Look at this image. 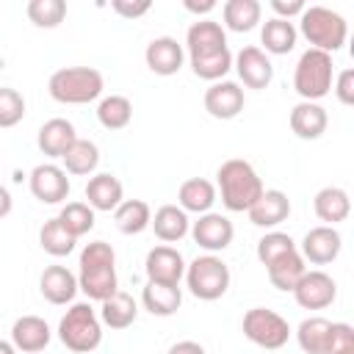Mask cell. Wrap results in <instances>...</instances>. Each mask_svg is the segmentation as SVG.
<instances>
[{
  "instance_id": "obj_8",
  "label": "cell",
  "mask_w": 354,
  "mask_h": 354,
  "mask_svg": "<svg viewBox=\"0 0 354 354\" xmlns=\"http://www.w3.org/2000/svg\"><path fill=\"white\" fill-rule=\"evenodd\" d=\"M241 329H243L249 343H254L260 348H268V351L282 348L288 343V337H290V324L279 313H274L268 307L246 310V315L241 321Z\"/></svg>"
},
{
  "instance_id": "obj_32",
  "label": "cell",
  "mask_w": 354,
  "mask_h": 354,
  "mask_svg": "<svg viewBox=\"0 0 354 354\" xmlns=\"http://www.w3.org/2000/svg\"><path fill=\"white\" fill-rule=\"evenodd\" d=\"M113 221H116V230L122 235H138L149 227L152 221V210L144 199H124L116 210H113Z\"/></svg>"
},
{
  "instance_id": "obj_5",
  "label": "cell",
  "mask_w": 354,
  "mask_h": 354,
  "mask_svg": "<svg viewBox=\"0 0 354 354\" xmlns=\"http://www.w3.org/2000/svg\"><path fill=\"white\" fill-rule=\"evenodd\" d=\"M58 340L75 354H88L102 343V324L88 301H75L64 313L58 321Z\"/></svg>"
},
{
  "instance_id": "obj_13",
  "label": "cell",
  "mask_w": 354,
  "mask_h": 354,
  "mask_svg": "<svg viewBox=\"0 0 354 354\" xmlns=\"http://www.w3.org/2000/svg\"><path fill=\"white\" fill-rule=\"evenodd\" d=\"M185 257L169 246V243H160V246H152L147 252V260H144V271H147V282H163V285H180V279L185 277Z\"/></svg>"
},
{
  "instance_id": "obj_36",
  "label": "cell",
  "mask_w": 354,
  "mask_h": 354,
  "mask_svg": "<svg viewBox=\"0 0 354 354\" xmlns=\"http://www.w3.org/2000/svg\"><path fill=\"white\" fill-rule=\"evenodd\" d=\"M75 243H77V238H72L64 230V224L58 221V216L50 218V221H44L41 230H39V246L50 257H66V254H72L75 252Z\"/></svg>"
},
{
  "instance_id": "obj_14",
  "label": "cell",
  "mask_w": 354,
  "mask_h": 354,
  "mask_svg": "<svg viewBox=\"0 0 354 354\" xmlns=\"http://www.w3.org/2000/svg\"><path fill=\"white\" fill-rule=\"evenodd\" d=\"M343 249V238L335 227H326V224H318L313 230L304 232L301 243H299V254L304 257V263L310 260L313 266H326L332 260H337Z\"/></svg>"
},
{
  "instance_id": "obj_4",
  "label": "cell",
  "mask_w": 354,
  "mask_h": 354,
  "mask_svg": "<svg viewBox=\"0 0 354 354\" xmlns=\"http://www.w3.org/2000/svg\"><path fill=\"white\" fill-rule=\"evenodd\" d=\"M299 30L313 50H321L329 55L337 53L348 39V22L343 19V14L326 6H304L299 17Z\"/></svg>"
},
{
  "instance_id": "obj_44",
  "label": "cell",
  "mask_w": 354,
  "mask_h": 354,
  "mask_svg": "<svg viewBox=\"0 0 354 354\" xmlns=\"http://www.w3.org/2000/svg\"><path fill=\"white\" fill-rule=\"evenodd\" d=\"M268 6L277 19H288V22L293 17H301V11H304V0H271Z\"/></svg>"
},
{
  "instance_id": "obj_38",
  "label": "cell",
  "mask_w": 354,
  "mask_h": 354,
  "mask_svg": "<svg viewBox=\"0 0 354 354\" xmlns=\"http://www.w3.org/2000/svg\"><path fill=\"white\" fill-rule=\"evenodd\" d=\"M25 14L28 19L36 25V28H58L66 17V3L64 0H30L25 6Z\"/></svg>"
},
{
  "instance_id": "obj_3",
  "label": "cell",
  "mask_w": 354,
  "mask_h": 354,
  "mask_svg": "<svg viewBox=\"0 0 354 354\" xmlns=\"http://www.w3.org/2000/svg\"><path fill=\"white\" fill-rule=\"evenodd\" d=\"M105 88V77L94 66H64L55 69L47 80V91L61 105H86L94 102Z\"/></svg>"
},
{
  "instance_id": "obj_12",
  "label": "cell",
  "mask_w": 354,
  "mask_h": 354,
  "mask_svg": "<svg viewBox=\"0 0 354 354\" xmlns=\"http://www.w3.org/2000/svg\"><path fill=\"white\" fill-rule=\"evenodd\" d=\"M185 47H188V61L224 53V50H230L227 30L216 19H196V22H191V28L185 33Z\"/></svg>"
},
{
  "instance_id": "obj_48",
  "label": "cell",
  "mask_w": 354,
  "mask_h": 354,
  "mask_svg": "<svg viewBox=\"0 0 354 354\" xmlns=\"http://www.w3.org/2000/svg\"><path fill=\"white\" fill-rule=\"evenodd\" d=\"M0 354H17L14 343H8V340H0Z\"/></svg>"
},
{
  "instance_id": "obj_33",
  "label": "cell",
  "mask_w": 354,
  "mask_h": 354,
  "mask_svg": "<svg viewBox=\"0 0 354 354\" xmlns=\"http://www.w3.org/2000/svg\"><path fill=\"white\" fill-rule=\"evenodd\" d=\"M332 321L324 315H310L296 326V343L304 354H324L326 340H329Z\"/></svg>"
},
{
  "instance_id": "obj_41",
  "label": "cell",
  "mask_w": 354,
  "mask_h": 354,
  "mask_svg": "<svg viewBox=\"0 0 354 354\" xmlns=\"http://www.w3.org/2000/svg\"><path fill=\"white\" fill-rule=\"evenodd\" d=\"M324 354H354V326L335 321L329 329V340H326Z\"/></svg>"
},
{
  "instance_id": "obj_40",
  "label": "cell",
  "mask_w": 354,
  "mask_h": 354,
  "mask_svg": "<svg viewBox=\"0 0 354 354\" xmlns=\"http://www.w3.org/2000/svg\"><path fill=\"white\" fill-rule=\"evenodd\" d=\"M22 119H25V97L11 86H0V130L17 127Z\"/></svg>"
},
{
  "instance_id": "obj_16",
  "label": "cell",
  "mask_w": 354,
  "mask_h": 354,
  "mask_svg": "<svg viewBox=\"0 0 354 354\" xmlns=\"http://www.w3.org/2000/svg\"><path fill=\"white\" fill-rule=\"evenodd\" d=\"M202 102H205V111L213 119L227 122V119H235L243 111L246 97H243V88L235 80H216V83L207 86Z\"/></svg>"
},
{
  "instance_id": "obj_35",
  "label": "cell",
  "mask_w": 354,
  "mask_h": 354,
  "mask_svg": "<svg viewBox=\"0 0 354 354\" xmlns=\"http://www.w3.org/2000/svg\"><path fill=\"white\" fill-rule=\"evenodd\" d=\"M97 119L105 130H124L133 119V102L124 94L102 97L97 105Z\"/></svg>"
},
{
  "instance_id": "obj_25",
  "label": "cell",
  "mask_w": 354,
  "mask_h": 354,
  "mask_svg": "<svg viewBox=\"0 0 354 354\" xmlns=\"http://www.w3.org/2000/svg\"><path fill=\"white\" fill-rule=\"evenodd\" d=\"M313 210H315V216H318L326 227H335V224H340V221L348 218V213H351V199H348V194H346L343 188L326 185V188H321V191L315 194Z\"/></svg>"
},
{
  "instance_id": "obj_39",
  "label": "cell",
  "mask_w": 354,
  "mask_h": 354,
  "mask_svg": "<svg viewBox=\"0 0 354 354\" xmlns=\"http://www.w3.org/2000/svg\"><path fill=\"white\" fill-rule=\"evenodd\" d=\"M299 246H296V241L288 235V232H279V230H271V232H266L260 241H257V260L263 263V266H271L274 260H279V257H285V254H290V252H296Z\"/></svg>"
},
{
  "instance_id": "obj_2",
  "label": "cell",
  "mask_w": 354,
  "mask_h": 354,
  "mask_svg": "<svg viewBox=\"0 0 354 354\" xmlns=\"http://www.w3.org/2000/svg\"><path fill=\"white\" fill-rule=\"evenodd\" d=\"M263 191L260 174L243 158H230L216 171V194H221V205L230 213H246L263 196Z\"/></svg>"
},
{
  "instance_id": "obj_9",
  "label": "cell",
  "mask_w": 354,
  "mask_h": 354,
  "mask_svg": "<svg viewBox=\"0 0 354 354\" xmlns=\"http://www.w3.org/2000/svg\"><path fill=\"white\" fill-rule=\"evenodd\" d=\"M191 238H194V243L199 246V249H205L207 254H216V252H224L230 243H232V238H235V227H232V221L227 218V216H221V213H202L194 224H191Z\"/></svg>"
},
{
  "instance_id": "obj_21",
  "label": "cell",
  "mask_w": 354,
  "mask_h": 354,
  "mask_svg": "<svg viewBox=\"0 0 354 354\" xmlns=\"http://www.w3.org/2000/svg\"><path fill=\"white\" fill-rule=\"evenodd\" d=\"M246 213H249V221H252L254 227L271 230V227L282 224V221L290 216V199H288L285 191L268 188V191H263V196H260Z\"/></svg>"
},
{
  "instance_id": "obj_34",
  "label": "cell",
  "mask_w": 354,
  "mask_h": 354,
  "mask_svg": "<svg viewBox=\"0 0 354 354\" xmlns=\"http://www.w3.org/2000/svg\"><path fill=\"white\" fill-rule=\"evenodd\" d=\"M266 271H268L271 285H274L277 290H285V293H288V290L296 288V282L301 279V274L307 271V266H304V257H301L299 249H296V252H290V254L274 260L271 266H266Z\"/></svg>"
},
{
  "instance_id": "obj_18",
  "label": "cell",
  "mask_w": 354,
  "mask_h": 354,
  "mask_svg": "<svg viewBox=\"0 0 354 354\" xmlns=\"http://www.w3.org/2000/svg\"><path fill=\"white\" fill-rule=\"evenodd\" d=\"M86 205L97 213H111L116 210L122 202H124V185L119 177L108 174V171H100V174H91L88 183H86Z\"/></svg>"
},
{
  "instance_id": "obj_10",
  "label": "cell",
  "mask_w": 354,
  "mask_h": 354,
  "mask_svg": "<svg viewBox=\"0 0 354 354\" xmlns=\"http://www.w3.org/2000/svg\"><path fill=\"white\" fill-rule=\"evenodd\" d=\"M290 293H293L299 307H304V310H324V307H329L337 299V285H335V279L326 271L313 268V271L301 274V279L296 282V288Z\"/></svg>"
},
{
  "instance_id": "obj_22",
  "label": "cell",
  "mask_w": 354,
  "mask_h": 354,
  "mask_svg": "<svg viewBox=\"0 0 354 354\" xmlns=\"http://www.w3.org/2000/svg\"><path fill=\"white\" fill-rule=\"evenodd\" d=\"M39 290L55 307L72 304L75 293H77V277L66 266H47L41 271V277H39Z\"/></svg>"
},
{
  "instance_id": "obj_7",
  "label": "cell",
  "mask_w": 354,
  "mask_h": 354,
  "mask_svg": "<svg viewBox=\"0 0 354 354\" xmlns=\"http://www.w3.org/2000/svg\"><path fill=\"white\" fill-rule=\"evenodd\" d=\"M232 274L218 254H199L185 266V285L191 296L202 301H216L230 290Z\"/></svg>"
},
{
  "instance_id": "obj_19",
  "label": "cell",
  "mask_w": 354,
  "mask_h": 354,
  "mask_svg": "<svg viewBox=\"0 0 354 354\" xmlns=\"http://www.w3.org/2000/svg\"><path fill=\"white\" fill-rule=\"evenodd\" d=\"M290 130H293V136L296 138H301V141H315V138H321L324 133H326V127H329V113H326V108L321 105V102H296L293 108H290Z\"/></svg>"
},
{
  "instance_id": "obj_29",
  "label": "cell",
  "mask_w": 354,
  "mask_h": 354,
  "mask_svg": "<svg viewBox=\"0 0 354 354\" xmlns=\"http://www.w3.org/2000/svg\"><path fill=\"white\" fill-rule=\"evenodd\" d=\"M138 315V304L130 293L116 290L105 301H100V324L111 329H127Z\"/></svg>"
},
{
  "instance_id": "obj_31",
  "label": "cell",
  "mask_w": 354,
  "mask_h": 354,
  "mask_svg": "<svg viewBox=\"0 0 354 354\" xmlns=\"http://www.w3.org/2000/svg\"><path fill=\"white\" fill-rule=\"evenodd\" d=\"M221 17H224V25L235 33H249L260 25V17H263V6L257 0H227L224 8H221Z\"/></svg>"
},
{
  "instance_id": "obj_11",
  "label": "cell",
  "mask_w": 354,
  "mask_h": 354,
  "mask_svg": "<svg viewBox=\"0 0 354 354\" xmlns=\"http://www.w3.org/2000/svg\"><path fill=\"white\" fill-rule=\"evenodd\" d=\"M28 185H30V194L44 202V205H58L69 196L72 191V183H69V174L55 166V163H39L30 177H28Z\"/></svg>"
},
{
  "instance_id": "obj_43",
  "label": "cell",
  "mask_w": 354,
  "mask_h": 354,
  "mask_svg": "<svg viewBox=\"0 0 354 354\" xmlns=\"http://www.w3.org/2000/svg\"><path fill=\"white\" fill-rule=\"evenodd\" d=\"M111 8L124 19H138L152 8V3L149 0H111Z\"/></svg>"
},
{
  "instance_id": "obj_1",
  "label": "cell",
  "mask_w": 354,
  "mask_h": 354,
  "mask_svg": "<svg viewBox=\"0 0 354 354\" xmlns=\"http://www.w3.org/2000/svg\"><path fill=\"white\" fill-rule=\"evenodd\" d=\"M77 290H83L91 301H105L119 290L116 277V252L105 241H91L80 252Z\"/></svg>"
},
{
  "instance_id": "obj_26",
  "label": "cell",
  "mask_w": 354,
  "mask_h": 354,
  "mask_svg": "<svg viewBox=\"0 0 354 354\" xmlns=\"http://www.w3.org/2000/svg\"><path fill=\"white\" fill-rule=\"evenodd\" d=\"M216 185L205 177H191L180 185L177 191V205L185 210V213H210L213 205H216Z\"/></svg>"
},
{
  "instance_id": "obj_37",
  "label": "cell",
  "mask_w": 354,
  "mask_h": 354,
  "mask_svg": "<svg viewBox=\"0 0 354 354\" xmlns=\"http://www.w3.org/2000/svg\"><path fill=\"white\" fill-rule=\"evenodd\" d=\"M58 221L72 238H83L94 230V210L86 202H66L58 213Z\"/></svg>"
},
{
  "instance_id": "obj_28",
  "label": "cell",
  "mask_w": 354,
  "mask_h": 354,
  "mask_svg": "<svg viewBox=\"0 0 354 354\" xmlns=\"http://www.w3.org/2000/svg\"><path fill=\"white\" fill-rule=\"evenodd\" d=\"M141 304L152 315H174L183 304V290L180 285H163V282H147L141 290Z\"/></svg>"
},
{
  "instance_id": "obj_17",
  "label": "cell",
  "mask_w": 354,
  "mask_h": 354,
  "mask_svg": "<svg viewBox=\"0 0 354 354\" xmlns=\"http://www.w3.org/2000/svg\"><path fill=\"white\" fill-rule=\"evenodd\" d=\"M144 61L149 66V72L160 75V77H171L183 69L185 61V50L174 36H158L147 44L144 50Z\"/></svg>"
},
{
  "instance_id": "obj_15",
  "label": "cell",
  "mask_w": 354,
  "mask_h": 354,
  "mask_svg": "<svg viewBox=\"0 0 354 354\" xmlns=\"http://www.w3.org/2000/svg\"><path fill=\"white\" fill-rule=\"evenodd\" d=\"M232 69L238 72L241 83L246 88H266L274 80V66L271 58L260 47H241L238 55H232Z\"/></svg>"
},
{
  "instance_id": "obj_24",
  "label": "cell",
  "mask_w": 354,
  "mask_h": 354,
  "mask_svg": "<svg viewBox=\"0 0 354 354\" xmlns=\"http://www.w3.org/2000/svg\"><path fill=\"white\" fill-rule=\"evenodd\" d=\"M149 227L155 230V238L163 243H177L188 235L191 230V218L180 205H160L149 221Z\"/></svg>"
},
{
  "instance_id": "obj_46",
  "label": "cell",
  "mask_w": 354,
  "mask_h": 354,
  "mask_svg": "<svg viewBox=\"0 0 354 354\" xmlns=\"http://www.w3.org/2000/svg\"><path fill=\"white\" fill-rule=\"evenodd\" d=\"M166 354H205V346L196 340H177Z\"/></svg>"
},
{
  "instance_id": "obj_42",
  "label": "cell",
  "mask_w": 354,
  "mask_h": 354,
  "mask_svg": "<svg viewBox=\"0 0 354 354\" xmlns=\"http://www.w3.org/2000/svg\"><path fill=\"white\" fill-rule=\"evenodd\" d=\"M332 91L340 105H354V69H343L332 80Z\"/></svg>"
},
{
  "instance_id": "obj_20",
  "label": "cell",
  "mask_w": 354,
  "mask_h": 354,
  "mask_svg": "<svg viewBox=\"0 0 354 354\" xmlns=\"http://www.w3.org/2000/svg\"><path fill=\"white\" fill-rule=\"evenodd\" d=\"M50 340H53V332L47 321L39 315H22L11 326V343L22 354H39L50 346Z\"/></svg>"
},
{
  "instance_id": "obj_23",
  "label": "cell",
  "mask_w": 354,
  "mask_h": 354,
  "mask_svg": "<svg viewBox=\"0 0 354 354\" xmlns=\"http://www.w3.org/2000/svg\"><path fill=\"white\" fill-rule=\"evenodd\" d=\"M77 141V133H75V124L64 116H55V119H47L41 127H39V136H36V144L41 149V155L47 158H64L66 149Z\"/></svg>"
},
{
  "instance_id": "obj_27",
  "label": "cell",
  "mask_w": 354,
  "mask_h": 354,
  "mask_svg": "<svg viewBox=\"0 0 354 354\" xmlns=\"http://www.w3.org/2000/svg\"><path fill=\"white\" fill-rule=\"evenodd\" d=\"M296 39H299V30H296L293 22L277 19V17H271L268 22H263L260 44H263V53L266 55H288L296 47Z\"/></svg>"
},
{
  "instance_id": "obj_6",
  "label": "cell",
  "mask_w": 354,
  "mask_h": 354,
  "mask_svg": "<svg viewBox=\"0 0 354 354\" xmlns=\"http://www.w3.org/2000/svg\"><path fill=\"white\" fill-rule=\"evenodd\" d=\"M332 80H335V64L329 53L313 50L307 47L293 69V88L304 102H318L332 91Z\"/></svg>"
},
{
  "instance_id": "obj_45",
  "label": "cell",
  "mask_w": 354,
  "mask_h": 354,
  "mask_svg": "<svg viewBox=\"0 0 354 354\" xmlns=\"http://www.w3.org/2000/svg\"><path fill=\"white\" fill-rule=\"evenodd\" d=\"M183 8L196 14V17H205V14H210L216 8V0H183Z\"/></svg>"
},
{
  "instance_id": "obj_47",
  "label": "cell",
  "mask_w": 354,
  "mask_h": 354,
  "mask_svg": "<svg viewBox=\"0 0 354 354\" xmlns=\"http://www.w3.org/2000/svg\"><path fill=\"white\" fill-rule=\"evenodd\" d=\"M11 210H14V199H11V191H8L6 185H0V218H6Z\"/></svg>"
},
{
  "instance_id": "obj_30",
  "label": "cell",
  "mask_w": 354,
  "mask_h": 354,
  "mask_svg": "<svg viewBox=\"0 0 354 354\" xmlns=\"http://www.w3.org/2000/svg\"><path fill=\"white\" fill-rule=\"evenodd\" d=\"M64 160V171L66 174H72V177H88V174H94L97 171V166H100V147L94 144V141H88V138H77L69 149H66V155L61 158Z\"/></svg>"
}]
</instances>
